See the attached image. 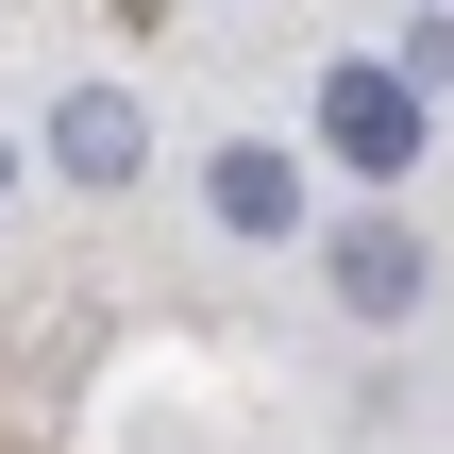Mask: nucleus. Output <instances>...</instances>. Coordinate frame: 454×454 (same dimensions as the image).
Here are the masks:
<instances>
[{
	"label": "nucleus",
	"mask_w": 454,
	"mask_h": 454,
	"mask_svg": "<svg viewBox=\"0 0 454 454\" xmlns=\"http://www.w3.org/2000/svg\"><path fill=\"white\" fill-rule=\"evenodd\" d=\"M320 152L371 168V185L421 168V84H404V67H320Z\"/></svg>",
	"instance_id": "obj_1"
},
{
	"label": "nucleus",
	"mask_w": 454,
	"mask_h": 454,
	"mask_svg": "<svg viewBox=\"0 0 454 454\" xmlns=\"http://www.w3.org/2000/svg\"><path fill=\"white\" fill-rule=\"evenodd\" d=\"M51 168H67V185H135V168H152V118H135L118 84H67V101H51Z\"/></svg>",
	"instance_id": "obj_2"
},
{
	"label": "nucleus",
	"mask_w": 454,
	"mask_h": 454,
	"mask_svg": "<svg viewBox=\"0 0 454 454\" xmlns=\"http://www.w3.org/2000/svg\"><path fill=\"white\" fill-rule=\"evenodd\" d=\"M320 270H337V303H354V320H404V303H421V236H404V219H354Z\"/></svg>",
	"instance_id": "obj_3"
},
{
	"label": "nucleus",
	"mask_w": 454,
	"mask_h": 454,
	"mask_svg": "<svg viewBox=\"0 0 454 454\" xmlns=\"http://www.w3.org/2000/svg\"><path fill=\"white\" fill-rule=\"evenodd\" d=\"M202 202H219V236H286V219H303V168H286V152H219Z\"/></svg>",
	"instance_id": "obj_4"
},
{
	"label": "nucleus",
	"mask_w": 454,
	"mask_h": 454,
	"mask_svg": "<svg viewBox=\"0 0 454 454\" xmlns=\"http://www.w3.org/2000/svg\"><path fill=\"white\" fill-rule=\"evenodd\" d=\"M0 185H17V152H0Z\"/></svg>",
	"instance_id": "obj_5"
}]
</instances>
